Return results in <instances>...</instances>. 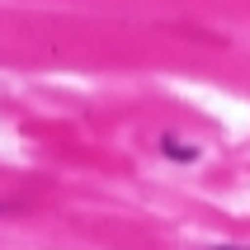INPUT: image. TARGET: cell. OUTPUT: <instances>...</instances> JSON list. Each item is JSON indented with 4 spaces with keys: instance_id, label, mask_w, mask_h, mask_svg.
<instances>
[{
    "instance_id": "2",
    "label": "cell",
    "mask_w": 250,
    "mask_h": 250,
    "mask_svg": "<svg viewBox=\"0 0 250 250\" xmlns=\"http://www.w3.org/2000/svg\"><path fill=\"white\" fill-rule=\"evenodd\" d=\"M217 250H250V246H217Z\"/></svg>"
},
{
    "instance_id": "1",
    "label": "cell",
    "mask_w": 250,
    "mask_h": 250,
    "mask_svg": "<svg viewBox=\"0 0 250 250\" xmlns=\"http://www.w3.org/2000/svg\"><path fill=\"white\" fill-rule=\"evenodd\" d=\"M161 146H166V156H175V161H194V151H189V146H180V142H161Z\"/></svg>"
}]
</instances>
